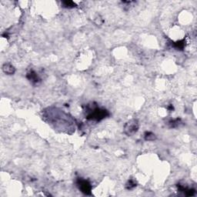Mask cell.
<instances>
[{
  "instance_id": "1",
  "label": "cell",
  "mask_w": 197,
  "mask_h": 197,
  "mask_svg": "<svg viewBox=\"0 0 197 197\" xmlns=\"http://www.w3.org/2000/svg\"><path fill=\"white\" fill-rule=\"evenodd\" d=\"M87 115L86 118L89 120H93L99 122L102 119H105L106 116L109 115V112L106 109L99 108L97 106L96 107H87Z\"/></svg>"
},
{
  "instance_id": "2",
  "label": "cell",
  "mask_w": 197,
  "mask_h": 197,
  "mask_svg": "<svg viewBox=\"0 0 197 197\" xmlns=\"http://www.w3.org/2000/svg\"><path fill=\"white\" fill-rule=\"evenodd\" d=\"M139 127L140 126H139V122L137 119H131L124 126V133L129 136H133L137 133Z\"/></svg>"
},
{
  "instance_id": "3",
  "label": "cell",
  "mask_w": 197,
  "mask_h": 197,
  "mask_svg": "<svg viewBox=\"0 0 197 197\" xmlns=\"http://www.w3.org/2000/svg\"><path fill=\"white\" fill-rule=\"evenodd\" d=\"M76 184L78 189L86 195H91L92 186L90 183L87 180H83L82 178H77Z\"/></svg>"
},
{
  "instance_id": "4",
  "label": "cell",
  "mask_w": 197,
  "mask_h": 197,
  "mask_svg": "<svg viewBox=\"0 0 197 197\" xmlns=\"http://www.w3.org/2000/svg\"><path fill=\"white\" fill-rule=\"evenodd\" d=\"M26 78H27L28 79H29V80L33 84V85H35V84H38V82L41 81L40 78L38 77V75H37L36 72L33 70H31L30 72H28L27 75H26Z\"/></svg>"
},
{
  "instance_id": "5",
  "label": "cell",
  "mask_w": 197,
  "mask_h": 197,
  "mask_svg": "<svg viewBox=\"0 0 197 197\" xmlns=\"http://www.w3.org/2000/svg\"><path fill=\"white\" fill-rule=\"evenodd\" d=\"M177 186H178V190L180 191V192H184V194L186 195V196H192V195H194V194H195V189H194L186 188L180 184L177 185Z\"/></svg>"
},
{
  "instance_id": "6",
  "label": "cell",
  "mask_w": 197,
  "mask_h": 197,
  "mask_svg": "<svg viewBox=\"0 0 197 197\" xmlns=\"http://www.w3.org/2000/svg\"><path fill=\"white\" fill-rule=\"evenodd\" d=\"M2 70L5 74H8V75H13L16 72L15 67L10 63H5L2 66Z\"/></svg>"
},
{
  "instance_id": "7",
  "label": "cell",
  "mask_w": 197,
  "mask_h": 197,
  "mask_svg": "<svg viewBox=\"0 0 197 197\" xmlns=\"http://www.w3.org/2000/svg\"><path fill=\"white\" fill-rule=\"evenodd\" d=\"M185 46H186V40L185 39H182V40L177 41V42H173V46L174 48L180 50H183L184 49Z\"/></svg>"
},
{
  "instance_id": "8",
  "label": "cell",
  "mask_w": 197,
  "mask_h": 197,
  "mask_svg": "<svg viewBox=\"0 0 197 197\" xmlns=\"http://www.w3.org/2000/svg\"><path fill=\"white\" fill-rule=\"evenodd\" d=\"M144 139L146 141H154L156 139V136L152 132H146L144 135Z\"/></svg>"
},
{
  "instance_id": "9",
  "label": "cell",
  "mask_w": 197,
  "mask_h": 197,
  "mask_svg": "<svg viewBox=\"0 0 197 197\" xmlns=\"http://www.w3.org/2000/svg\"><path fill=\"white\" fill-rule=\"evenodd\" d=\"M62 4H63L64 8L72 9L76 7V4L72 1H63V2H62Z\"/></svg>"
},
{
  "instance_id": "10",
  "label": "cell",
  "mask_w": 197,
  "mask_h": 197,
  "mask_svg": "<svg viewBox=\"0 0 197 197\" xmlns=\"http://www.w3.org/2000/svg\"><path fill=\"white\" fill-rule=\"evenodd\" d=\"M181 123V119H172L169 122V125L171 128H176V127L179 126L180 124Z\"/></svg>"
},
{
  "instance_id": "11",
  "label": "cell",
  "mask_w": 197,
  "mask_h": 197,
  "mask_svg": "<svg viewBox=\"0 0 197 197\" xmlns=\"http://www.w3.org/2000/svg\"><path fill=\"white\" fill-rule=\"evenodd\" d=\"M136 186H137V185H136V181L131 179V180H130L127 182L126 185V188L128 190H131V189H134Z\"/></svg>"
}]
</instances>
